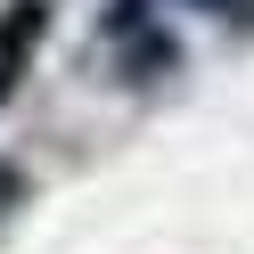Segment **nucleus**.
Instances as JSON below:
<instances>
[{
	"mask_svg": "<svg viewBox=\"0 0 254 254\" xmlns=\"http://www.w3.org/2000/svg\"><path fill=\"white\" fill-rule=\"evenodd\" d=\"M25 197V181H17V172H8V164H0V213H8V205H17Z\"/></svg>",
	"mask_w": 254,
	"mask_h": 254,
	"instance_id": "nucleus-1",
	"label": "nucleus"
}]
</instances>
